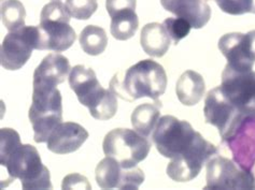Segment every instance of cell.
Masks as SVG:
<instances>
[{
	"label": "cell",
	"mask_w": 255,
	"mask_h": 190,
	"mask_svg": "<svg viewBox=\"0 0 255 190\" xmlns=\"http://www.w3.org/2000/svg\"><path fill=\"white\" fill-rule=\"evenodd\" d=\"M0 164L5 167L9 184L21 180L23 189H52L49 169L35 146L22 144L19 134L11 128L0 130Z\"/></svg>",
	"instance_id": "1"
},
{
	"label": "cell",
	"mask_w": 255,
	"mask_h": 190,
	"mask_svg": "<svg viewBox=\"0 0 255 190\" xmlns=\"http://www.w3.org/2000/svg\"><path fill=\"white\" fill-rule=\"evenodd\" d=\"M166 87L165 69L152 59L140 60L127 69L123 82L120 81V73H117L110 82V91L129 102L144 97L157 102L158 98L165 94Z\"/></svg>",
	"instance_id": "2"
},
{
	"label": "cell",
	"mask_w": 255,
	"mask_h": 190,
	"mask_svg": "<svg viewBox=\"0 0 255 190\" xmlns=\"http://www.w3.org/2000/svg\"><path fill=\"white\" fill-rule=\"evenodd\" d=\"M69 86L77 95L79 102L89 108L95 119L108 120L117 114V96L100 85L91 68L83 65L73 67L69 74Z\"/></svg>",
	"instance_id": "3"
},
{
	"label": "cell",
	"mask_w": 255,
	"mask_h": 190,
	"mask_svg": "<svg viewBox=\"0 0 255 190\" xmlns=\"http://www.w3.org/2000/svg\"><path fill=\"white\" fill-rule=\"evenodd\" d=\"M29 120L37 143L48 141L52 131L63 123V100L56 87H33Z\"/></svg>",
	"instance_id": "4"
},
{
	"label": "cell",
	"mask_w": 255,
	"mask_h": 190,
	"mask_svg": "<svg viewBox=\"0 0 255 190\" xmlns=\"http://www.w3.org/2000/svg\"><path fill=\"white\" fill-rule=\"evenodd\" d=\"M198 133L186 120H180L172 115H165L156 124L152 139L160 155L174 159L189 151Z\"/></svg>",
	"instance_id": "5"
},
{
	"label": "cell",
	"mask_w": 255,
	"mask_h": 190,
	"mask_svg": "<svg viewBox=\"0 0 255 190\" xmlns=\"http://www.w3.org/2000/svg\"><path fill=\"white\" fill-rule=\"evenodd\" d=\"M103 149L106 156L117 159L122 167L133 168L147 157L151 143L137 131L118 128L106 134Z\"/></svg>",
	"instance_id": "6"
},
{
	"label": "cell",
	"mask_w": 255,
	"mask_h": 190,
	"mask_svg": "<svg viewBox=\"0 0 255 190\" xmlns=\"http://www.w3.org/2000/svg\"><path fill=\"white\" fill-rule=\"evenodd\" d=\"M220 90L238 113L255 117V72H238L225 67Z\"/></svg>",
	"instance_id": "7"
},
{
	"label": "cell",
	"mask_w": 255,
	"mask_h": 190,
	"mask_svg": "<svg viewBox=\"0 0 255 190\" xmlns=\"http://www.w3.org/2000/svg\"><path fill=\"white\" fill-rule=\"evenodd\" d=\"M33 50H38V26H24L10 31L0 47V64L5 70L21 69Z\"/></svg>",
	"instance_id": "8"
},
{
	"label": "cell",
	"mask_w": 255,
	"mask_h": 190,
	"mask_svg": "<svg viewBox=\"0 0 255 190\" xmlns=\"http://www.w3.org/2000/svg\"><path fill=\"white\" fill-rule=\"evenodd\" d=\"M205 189H253L255 176L245 171L236 162L214 155L207 162Z\"/></svg>",
	"instance_id": "9"
},
{
	"label": "cell",
	"mask_w": 255,
	"mask_h": 190,
	"mask_svg": "<svg viewBox=\"0 0 255 190\" xmlns=\"http://www.w3.org/2000/svg\"><path fill=\"white\" fill-rule=\"evenodd\" d=\"M217 154L218 148L198 133L189 151L178 158L171 159L167 166V175L174 182H190L197 178L204 165Z\"/></svg>",
	"instance_id": "10"
},
{
	"label": "cell",
	"mask_w": 255,
	"mask_h": 190,
	"mask_svg": "<svg viewBox=\"0 0 255 190\" xmlns=\"http://www.w3.org/2000/svg\"><path fill=\"white\" fill-rule=\"evenodd\" d=\"M204 114L206 123L218 128L223 141L230 138L241 121L245 119L236 108L228 102L220 87L214 88L208 93L205 101Z\"/></svg>",
	"instance_id": "11"
},
{
	"label": "cell",
	"mask_w": 255,
	"mask_h": 190,
	"mask_svg": "<svg viewBox=\"0 0 255 190\" xmlns=\"http://www.w3.org/2000/svg\"><path fill=\"white\" fill-rule=\"evenodd\" d=\"M97 185L102 189H138L144 182V173L138 167L124 168L107 156L95 170Z\"/></svg>",
	"instance_id": "12"
},
{
	"label": "cell",
	"mask_w": 255,
	"mask_h": 190,
	"mask_svg": "<svg viewBox=\"0 0 255 190\" xmlns=\"http://www.w3.org/2000/svg\"><path fill=\"white\" fill-rule=\"evenodd\" d=\"M219 50L227 59L226 67L238 72L252 71L255 53L248 33H226L219 40Z\"/></svg>",
	"instance_id": "13"
},
{
	"label": "cell",
	"mask_w": 255,
	"mask_h": 190,
	"mask_svg": "<svg viewBox=\"0 0 255 190\" xmlns=\"http://www.w3.org/2000/svg\"><path fill=\"white\" fill-rule=\"evenodd\" d=\"M223 142L231 149L234 161L245 171L252 172L255 166V117H246Z\"/></svg>",
	"instance_id": "14"
},
{
	"label": "cell",
	"mask_w": 255,
	"mask_h": 190,
	"mask_svg": "<svg viewBox=\"0 0 255 190\" xmlns=\"http://www.w3.org/2000/svg\"><path fill=\"white\" fill-rule=\"evenodd\" d=\"M77 39L69 22L40 19L38 26V50L64 52L72 46Z\"/></svg>",
	"instance_id": "15"
},
{
	"label": "cell",
	"mask_w": 255,
	"mask_h": 190,
	"mask_svg": "<svg viewBox=\"0 0 255 190\" xmlns=\"http://www.w3.org/2000/svg\"><path fill=\"white\" fill-rule=\"evenodd\" d=\"M86 129L77 123H60L46 141L48 149L57 155L75 153L89 139Z\"/></svg>",
	"instance_id": "16"
},
{
	"label": "cell",
	"mask_w": 255,
	"mask_h": 190,
	"mask_svg": "<svg viewBox=\"0 0 255 190\" xmlns=\"http://www.w3.org/2000/svg\"><path fill=\"white\" fill-rule=\"evenodd\" d=\"M71 70L69 60L58 53L45 56L33 72V87H56L65 82Z\"/></svg>",
	"instance_id": "17"
},
{
	"label": "cell",
	"mask_w": 255,
	"mask_h": 190,
	"mask_svg": "<svg viewBox=\"0 0 255 190\" xmlns=\"http://www.w3.org/2000/svg\"><path fill=\"white\" fill-rule=\"evenodd\" d=\"M166 11L189 22L192 28L200 29L210 21L211 8L206 0H160Z\"/></svg>",
	"instance_id": "18"
},
{
	"label": "cell",
	"mask_w": 255,
	"mask_h": 190,
	"mask_svg": "<svg viewBox=\"0 0 255 190\" xmlns=\"http://www.w3.org/2000/svg\"><path fill=\"white\" fill-rule=\"evenodd\" d=\"M143 51L152 57H163L170 47V36L163 24H146L140 36Z\"/></svg>",
	"instance_id": "19"
},
{
	"label": "cell",
	"mask_w": 255,
	"mask_h": 190,
	"mask_svg": "<svg viewBox=\"0 0 255 190\" xmlns=\"http://www.w3.org/2000/svg\"><path fill=\"white\" fill-rule=\"evenodd\" d=\"M206 92L204 78L199 73L187 70L181 76L177 82L176 93L182 104L192 106L199 103Z\"/></svg>",
	"instance_id": "20"
},
{
	"label": "cell",
	"mask_w": 255,
	"mask_h": 190,
	"mask_svg": "<svg viewBox=\"0 0 255 190\" xmlns=\"http://www.w3.org/2000/svg\"><path fill=\"white\" fill-rule=\"evenodd\" d=\"M159 107H162L159 101L152 103H143L138 105L131 114V125L139 133L147 138L156 127L159 120Z\"/></svg>",
	"instance_id": "21"
},
{
	"label": "cell",
	"mask_w": 255,
	"mask_h": 190,
	"mask_svg": "<svg viewBox=\"0 0 255 190\" xmlns=\"http://www.w3.org/2000/svg\"><path fill=\"white\" fill-rule=\"evenodd\" d=\"M139 27L136 10H125L111 17V35L120 41H126L135 36Z\"/></svg>",
	"instance_id": "22"
},
{
	"label": "cell",
	"mask_w": 255,
	"mask_h": 190,
	"mask_svg": "<svg viewBox=\"0 0 255 190\" xmlns=\"http://www.w3.org/2000/svg\"><path fill=\"white\" fill-rule=\"evenodd\" d=\"M80 45L87 55L98 56L104 53L108 45V37L104 28L89 25L80 33Z\"/></svg>",
	"instance_id": "23"
},
{
	"label": "cell",
	"mask_w": 255,
	"mask_h": 190,
	"mask_svg": "<svg viewBox=\"0 0 255 190\" xmlns=\"http://www.w3.org/2000/svg\"><path fill=\"white\" fill-rule=\"evenodd\" d=\"M26 11L19 0H5L1 4V21L6 29L17 30L25 26Z\"/></svg>",
	"instance_id": "24"
},
{
	"label": "cell",
	"mask_w": 255,
	"mask_h": 190,
	"mask_svg": "<svg viewBox=\"0 0 255 190\" xmlns=\"http://www.w3.org/2000/svg\"><path fill=\"white\" fill-rule=\"evenodd\" d=\"M69 14L76 19H89L98 9L97 0H66Z\"/></svg>",
	"instance_id": "25"
},
{
	"label": "cell",
	"mask_w": 255,
	"mask_h": 190,
	"mask_svg": "<svg viewBox=\"0 0 255 190\" xmlns=\"http://www.w3.org/2000/svg\"><path fill=\"white\" fill-rule=\"evenodd\" d=\"M221 11L231 15L255 14V0H216Z\"/></svg>",
	"instance_id": "26"
},
{
	"label": "cell",
	"mask_w": 255,
	"mask_h": 190,
	"mask_svg": "<svg viewBox=\"0 0 255 190\" xmlns=\"http://www.w3.org/2000/svg\"><path fill=\"white\" fill-rule=\"evenodd\" d=\"M163 25L167 32H168L170 38L173 40L174 44H178L179 41H181V40L189 35L192 29V26L190 25V23L180 17L166 18Z\"/></svg>",
	"instance_id": "27"
},
{
	"label": "cell",
	"mask_w": 255,
	"mask_h": 190,
	"mask_svg": "<svg viewBox=\"0 0 255 190\" xmlns=\"http://www.w3.org/2000/svg\"><path fill=\"white\" fill-rule=\"evenodd\" d=\"M136 0H106V8L111 17L125 10H136Z\"/></svg>",
	"instance_id": "28"
},
{
	"label": "cell",
	"mask_w": 255,
	"mask_h": 190,
	"mask_svg": "<svg viewBox=\"0 0 255 190\" xmlns=\"http://www.w3.org/2000/svg\"><path fill=\"white\" fill-rule=\"evenodd\" d=\"M62 188L63 189H73V188L91 189V185L85 176H82L80 174H70L64 179Z\"/></svg>",
	"instance_id": "29"
},
{
	"label": "cell",
	"mask_w": 255,
	"mask_h": 190,
	"mask_svg": "<svg viewBox=\"0 0 255 190\" xmlns=\"http://www.w3.org/2000/svg\"><path fill=\"white\" fill-rule=\"evenodd\" d=\"M53 1H59V0H53Z\"/></svg>",
	"instance_id": "30"
}]
</instances>
